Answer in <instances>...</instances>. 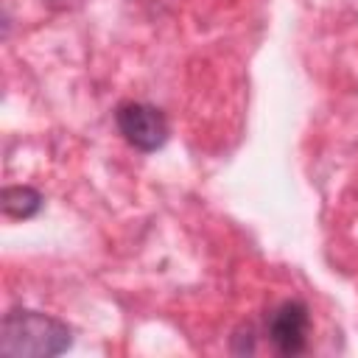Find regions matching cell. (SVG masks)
<instances>
[{
    "label": "cell",
    "instance_id": "1",
    "mask_svg": "<svg viewBox=\"0 0 358 358\" xmlns=\"http://www.w3.org/2000/svg\"><path fill=\"white\" fill-rule=\"evenodd\" d=\"M73 347V330L42 310L11 308L3 316L0 327V352L3 355H28V358H50L62 355Z\"/></svg>",
    "mask_w": 358,
    "mask_h": 358
},
{
    "label": "cell",
    "instance_id": "2",
    "mask_svg": "<svg viewBox=\"0 0 358 358\" xmlns=\"http://www.w3.org/2000/svg\"><path fill=\"white\" fill-rule=\"evenodd\" d=\"M115 126H117L120 137L131 148H137L143 154H151V151L162 148L168 143V134H171L165 112L159 106H154V103H145V101H123V103H117Z\"/></svg>",
    "mask_w": 358,
    "mask_h": 358
},
{
    "label": "cell",
    "instance_id": "3",
    "mask_svg": "<svg viewBox=\"0 0 358 358\" xmlns=\"http://www.w3.org/2000/svg\"><path fill=\"white\" fill-rule=\"evenodd\" d=\"M266 338L271 341L274 352L291 358V355H302L308 350V333H310V310L302 299H285L280 305H274L266 313V324H263Z\"/></svg>",
    "mask_w": 358,
    "mask_h": 358
},
{
    "label": "cell",
    "instance_id": "4",
    "mask_svg": "<svg viewBox=\"0 0 358 358\" xmlns=\"http://www.w3.org/2000/svg\"><path fill=\"white\" fill-rule=\"evenodd\" d=\"M42 210V193L28 185H8L3 187V213L17 221H28Z\"/></svg>",
    "mask_w": 358,
    "mask_h": 358
},
{
    "label": "cell",
    "instance_id": "5",
    "mask_svg": "<svg viewBox=\"0 0 358 358\" xmlns=\"http://www.w3.org/2000/svg\"><path fill=\"white\" fill-rule=\"evenodd\" d=\"M255 338H257L255 327H252V324H241V327L235 330V336H232V352H238V355L255 352V350H257Z\"/></svg>",
    "mask_w": 358,
    "mask_h": 358
}]
</instances>
